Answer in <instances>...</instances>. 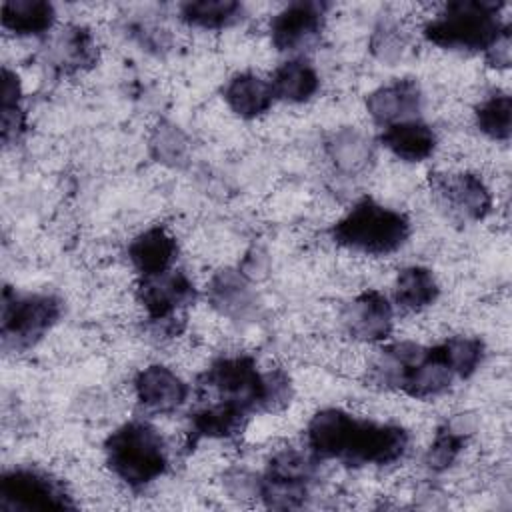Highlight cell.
Masks as SVG:
<instances>
[{"mask_svg": "<svg viewBox=\"0 0 512 512\" xmlns=\"http://www.w3.org/2000/svg\"><path fill=\"white\" fill-rule=\"evenodd\" d=\"M198 386L214 392L216 400L238 406L248 416L278 410L292 396L290 376L282 368L262 372L254 356L240 352L214 358L198 376Z\"/></svg>", "mask_w": 512, "mask_h": 512, "instance_id": "1", "label": "cell"}, {"mask_svg": "<svg viewBox=\"0 0 512 512\" xmlns=\"http://www.w3.org/2000/svg\"><path fill=\"white\" fill-rule=\"evenodd\" d=\"M410 232L412 224L404 212L364 196L332 224L330 238L336 246L356 254L388 256L406 244Z\"/></svg>", "mask_w": 512, "mask_h": 512, "instance_id": "2", "label": "cell"}, {"mask_svg": "<svg viewBox=\"0 0 512 512\" xmlns=\"http://www.w3.org/2000/svg\"><path fill=\"white\" fill-rule=\"evenodd\" d=\"M110 472L132 490H142L168 470V450L160 432L146 420H128L104 440Z\"/></svg>", "mask_w": 512, "mask_h": 512, "instance_id": "3", "label": "cell"}, {"mask_svg": "<svg viewBox=\"0 0 512 512\" xmlns=\"http://www.w3.org/2000/svg\"><path fill=\"white\" fill-rule=\"evenodd\" d=\"M502 2L454 0L444 4L422 28V36L446 50L486 52L496 36L510 24L502 20Z\"/></svg>", "mask_w": 512, "mask_h": 512, "instance_id": "4", "label": "cell"}, {"mask_svg": "<svg viewBox=\"0 0 512 512\" xmlns=\"http://www.w3.org/2000/svg\"><path fill=\"white\" fill-rule=\"evenodd\" d=\"M62 316V302L54 294H22L4 286L0 336L4 350H28L40 342Z\"/></svg>", "mask_w": 512, "mask_h": 512, "instance_id": "5", "label": "cell"}, {"mask_svg": "<svg viewBox=\"0 0 512 512\" xmlns=\"http://www.w3.org/2000/svg\"><path fill=\"white\" fill-rule=\"evenodd\" d=\"M64 482L50 472L30 466H16L0 474V510L2 512H48L74 510Z\"/></svg>", "mask_w": 512, "mask_h": 512, "instance_id": "6", "label": "cell"}, {"mask_svg": "<svg viewBox=\"0 0 512 512\" xmlns=\"http://www.w3.org/2000/svg\"><path fill=\"white\" fill-rule=\"evenodd\" d=\"M136 298L150 324L160 326V332L176 336V316L180 310L196 302L198 290L184 270L172 268L158 276L138 278Z\"/></svg>", "mask_w": 512, "mask_h": 512, "instance_id": "7", "label": "cell"}, {"mask_svg": "<svg viewBox=\"0 0 512 512\" xmlns=\"http://www.w3.org/2000/svg\"><path fill=\"white\" fill-rule=\"evenodd\" d=\"M410 444L406 428L372 420H354L340 462L352 468L390 466L398 462Z\"/></svg>", "mask_w": 512, "mask_h": 512, "instance_id": "8", "label": "cell"}, {"mask_svg": "<svg viewBox=\"0 0 512 512\" xmlns=\"http://www.w3.org/2000/svg\"><path fill=\"white\" fill-rule=\"evenodd\" d=\"M328 4L298 0L284 6L270 18L268 34L278 52H294L320 36Z\"/></svg>", "mask_w": 512, "mask_h": 512, "instance_id": "9", "label": "cell"}, {"mask_svg": "<svg viewBox=\"0 0 512 512\" xmlns=\"http://www.w3.org/2000/svg\"><path fill=\"white\" fill-rule=\"evenodd\" d=\"M432 188L440 200L462 220L480 222L492 210V192L476 172L432 174Z\"/></svg>", "mask_w": 512, "mask_h": 512, "instance_id": "10", "label": "cell"}, {"mask_svg": "<svg viewBox=\"0 0 512 512\" xmlns=\"http://www.w3.org/2000/svg\"><path fill=\"white\" fill-rule=\"evenodd\" d=\"M342 326L354 340L384 342L394 326V306L386 294L364 290L344 306Z\"/></svg>", "mask_w": 512, "mask_h": 512, "instance_id": "11", "label": "cell"}, {"mask_svg": "<svg viewBox=\"0 0 512 512\" xmlns=\"http://www.w3.org/2000/svg\"><path fill=\"white\" fill-rule=\"evenodd\" d=\"M138 404L154 414L176 412L190 394L188 384L164 364H148L140 368L132 380Z\"/></svg>", "mask_w": 512, "mask_h": 512, "instance_id": "12", "label": "cell"}, {"mask_svg": "<svg viewBox=\"0 0 512 512\" xmlns=\"http://www.w3.org/2000/svg\"><path fill=\"white\" fill-rule=\"evenodd\" d=\"M422 100V88L414 78H396L366 96V110L374 124L386 128L396 122L418 118Z\"/></svg>", "mask_w": 512, "mask_h": 512, "instance_id": "13", "label": "cell"}, {"mask_svg": "<svg viewBox=\"0 0 512 512\" xmlns=\"http://www.w3.org/2000/svg\"><path fill=\"white\" fill-rule=\"evenodd\" d=\"M126 254L138 278L158 276L174 268L178 258V242L168 228L156 224L136 234L128 242Z\"/></svg>", "mask_w": 512, "mask_h": 512, "instance_id": "14", "label": "cell"}, {"mask_svg": "<svg viewBox=\"0 0 512 512\" xmlns=\"http://www.w3.org/2000/svg\"><path fill=\"white\" fill-rule=\"evenodd\" d=\"M356 416L342 408L318 410L306 426L308 452L320 460H340Z\"/></svg>", "mask_w": 512, "mask_h": 512, "instance_id": "15", "label": "cell"}, {"mask_svg": "<svg viewBox=\"0 0 512 512\" xmlns=\"http://www.w3.org/2000/svg\"><path fill=\"white\" fill-rule=\"evenodd\" d=\"M248 414L234 404L214 400L202 404L188 416V438L186 446L192 448L200 440H224L240 434L248 422Z\"/></svg>", "mask_w": 512, "mask_h": 512, "instance_id": "16", "label": "cell"}, {"mask_svg": "<svg viewBox=\"0 0 512 512\" xmlns=\"http://www.w3.org/2000/svg\"><path fill=\"white\" fill-rule=\"evenodd\" d=\"M378 142L404 162H424L434 154L438 136L430 124L414 118L382 128Z\"/></svg>", "mask_w": 512, "mask_h": 512, "instance_id": "17", "label": "cell"}, {"mask_svg": "<svg viewBox=\"0 0 512 512\" xmlns=\"http://www.w3.org/2000/svg\"><path fill=\"white\" fill-rule=\"evenodd\" d=\"M226 106L244 120H254L266 114L274 104V92L270 80L254 72L234 74L222 88Z\"/></svg>", "mask_w": 512, "mask_h": 512, "instance_id": "18", "label": "cell"}, {"mask_svg": "<svg viewBox=\"0 0 512 512\" xmlns=\"http://www.w3.org/2000/svg\"><path fill=\"white\" fill-rule=\"evenodd\" d=\"M270 86L276 100L304 104L318 92L320 76L308 60L290 58L276 66V70L270 76Z\"/></svg>", "mask_w": 512, "mask_h": 512, "instance_id": "19", "label": "cell"}, {"mask_svg": "<svg viewBox=\"0 0 512 512\" xmlns=\"http://www.w3.org/2000/svg\"><path fill=\"white\" fill-rule=\"evenodd\" d=\"M0 22L16 36H42L56 22V8L46 0H6L0 6Z\"/></svg>", "mask_w": 512, "mask_h": 512, "instance_id": "20", "label": "cell"}, {"mask_svg": "<svg viewBox=\"0 0 512 512\" xmlns=\"http://www.w3.org/2000/svg\"><path fill=\"white\" fill-rule=\"evenodd\" d=\"M440 296V284L426 266H406L398 272L392 288L394 304L404 312H420Z\"/></svg>", "mask_w": 512, "mask_h": 512, "instance_id": "21", "label": "cell"}, {"mask_svg": "<svg viewBox=\"0 0 512 512\" xmlns=\"http://www.w3.org/2000/svg\"><path fill=\"white\" fill-rule=\"evenodd\" d=\"M206 294L212 308H216L222 316L230 318L244 316L254 304V296L246 276L232 268L218 270L210 278Z\"/></svg>", "mask_w": 512, "mask_h": 512, "instance_id": "22", "label": "cell"}, {"mask_svg": "<svg viewBox=\"0 0 512 512\" xmlns=\"http://www.w3.org/2000/svg\"><path fill=\"white\" fill-rule=\"evenodd\" d=\"M54 64L64 72H82L98 60V46L92 32L80 24H68L54 40Z\"/></svg>", "mask_w": 512, "mask_h": 512, "instance_id": "23", "label": "cell"}, {"mask_svg": "<svg viewBox=\"0 0 512 512\" xmlns=\"http://www.w3.org/2000/svg\"><path fill=\"white\" fill-rule=\"evenodd\" d=\"M326 154L336 170L358 174L368 168L372 160V142L356 128L344 126L334 130L326 140Z\"/></svg>", "mask_w": 512, "mask_h": 512, "instance_id": "24", "label": "cell"}, {"mask_svg": "<svg viewBox=\"0 0 512 512\" xmlns=\"http://www.w3.org/2000/svg\"><path fill=\"white\" fill-rule=\"evenodd\" d=\"M244 16V6L236 0H188L178 6V18L192 28L222 30Z\"/></svg>", "mask_w": 512, "mask_h": 512, "instance_id": "25", "label": "cell"}, {"mask_svg": "<svg viewBox=\"0 0 512 512\" xmlns=\"http://www.w3.org/2000/svg\"><path fill=\"white\" fill-rule=\"evenodd\" d=\"M470 434H472V428L464 422V418L450 420L438 426L434 440L424 456V464L428 466V470L432 472L448 470L458 460Z\"/></svg>", "mask_w": 512, "mask_h": 512, "instance_id": "26", "label": "cell"}, {"mask_svg": "<svg viewBox=\"0 0 512 512\" xmlns=\"http://www.w3.org/2000/svg\"><path fill=\"white\" fill-rule=\"evenodd\" d=\"M476 128L496 142H508L512 134V100L508 92H492L474 108Z\"/></svg>", "mask_w": 512, "mask_h": 512, "instance_id": "27", "label": "cell"}, {"mask_svg": "<svg viewBox=\"0 0 512 512\" xmlns=\"http://www.w3.org/2000/svg\"><path fill=\"white\" fill-rule=\"evenodd\" d=\"M442 354L458 380L470 378L486 356V346L476 336H450L440 342Z\"/></svg>", "mask_w": 512, "mask_h": 512, "instance_id": "28", "label": "cell"}, {"mask_svg": "<svg viewBox=\"0 0 512 512\" xmlns=\"http://www.w3.org/2000/svg\"><path fill=\"white\" fill-rule=\"evenodd\" d=\"M316 464L318 460L310 452L304 454L296 448H282L272 454L262 476L270 480L310 484L316 472Z\"/></svg>", "mask_w": 512, "mask_h": 512, "instance_id": "29", "label": "cell"}, {"mask_svg": "<svg viewBox=\"0 0 512 512\" xmlns=\"http://www.w3.org/2000/svg\"><path fill=\"white\" fill-rule=\"evenodd\" d=\"M152 150L160 162L166 164H180L186 152V140L174 126H158L152 138Z\"/></svg>", "mask_w": 512, "mask_h": 512, "instance_id": "30", "label": "cell"}, {"mask_svg": "<svg viewBox=\"0 0 512 512\" xmlns=\"http://www.w3.org/2000/svg\"><path fill=\"white\" fill-rule=\"evenodd\" d=\"M402 48H404V40L394 26H384L382 30H376L372 38V50L380 60L396 58L402 52Z\"/></svg>", "mask_w": 512, "mask_h": 512, "instance_id": "31", "label": "cell"}, {"mask_svg": "<svg viewBox=\"0 0 512 512\" xmlns=\"http://www.w3.org/2000/svg\"><path fill=\"white\" fill-rule=\"evenodd\" d=\"M26 132V112L22 104L2 106V142L12 144Z\"/></svg>", "mask_w": 512, "mask_h": 512, "instance_id": "32", "label": "cell"}, {"mask_svg": "<svg viewBox=\"0 0 512 512\" xmlns=\"http://www.w3.org/2000/svg\"><path fill=\"white\" fill-rule=\"evenodd\" d=\"M484 58L488 62V66L496 68V70H504L510 66V58H512V38H510V24L496 36V40L488 46V50L484 52Z\"/></svg>", "mask_w": 512, "mask_h": 512, "instance_id": "33", "label": "cell"}]
</instances>
